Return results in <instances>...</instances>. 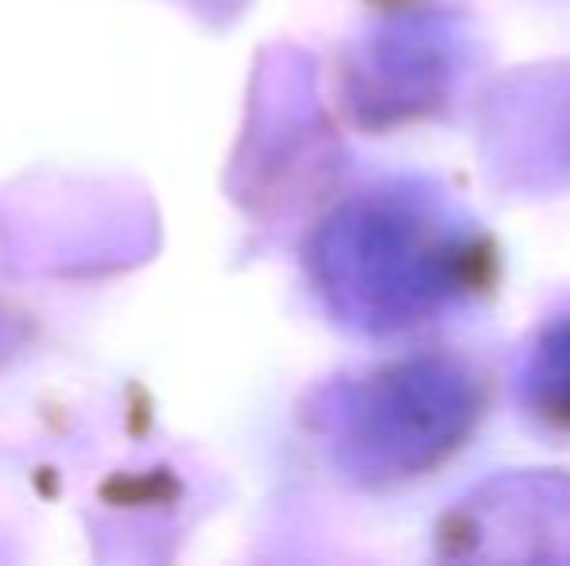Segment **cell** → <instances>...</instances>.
<instances>
[{
  "mask_svg": "<svg viewBox=\"0 0 570 566\" xmlns=\"http://www.w3.org/2000/svg\"><path fill=\"white\" fill-rule=\"evenodd\" d=\"M323 265L353 322L404 330L485 280L489 249L443 202L396 190L365 198L334 221Z\"/></svg>",
  "mask_w": 570,
  "mask_h": 566,
  "instance_id": "cell-1",
  "label": "cell"
},
{
  "mask_svg": "<svg viewBox=\"0 0 570 566\" xmlns=\"http://www.w3.org/2000/svg\"><path fill=\"white\" fill-rule=\"evenodd\" d=\"M478 424V385L443 357H415L368 377L345 400L342 438L368 477H420L462 446Z\"/></svg>",
  "mask_w": 570,
  "mask_h": 566,
  "instance_id": "cell-2",
  "label": "cell"
},
{
  "mask_svg": "<svg viewBox=\"0 0 570 566\" xmlns=\"http://www.w3.org/2000/svg\"><path fill=\"white\" fill-rule=\"evenodd\" d=\"M524 396L543 419L570 427V315L543 326L528 354Z\"/></svg>",
  "mask_w": 570,
  "mask_h": 566,
  "instance_id": "cell-3",
  "label": "cell"
}]
</instances>
